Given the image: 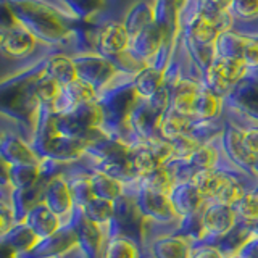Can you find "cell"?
Wrapping results in <instances>:
<instances>
[{
  "label": "cell",
  "instance_id": "10",
  "mask_svg": "<svg viewBox=\"0 0 258 258\" xmlns=\"http://www.w3.org/2000/svg\"><path fill=\"white\" fill-rule=\"evenodd\" d=\"M131 45V36L121 21H105L99 24L94 40V52L115 61L126 53Z\"/></svg>",
  "mask_w": 258,
  "mask_h": 258
},
{
  "label": "cell",
  "instance_id": "16",
  "mask_svg": "<svg viewBox=\"0 0 258 258\" xmlns=\"http://www.w3.org/2000/svg\"><path fill=\"white\" fill-rule=\"evenodd\" d=\"M171 207L174 213L181 218V220H187V218L196 216L202 207L205 205V199L202 197L197 185L194 181H184L176 182L171 190L168 194Z\"/></svg>",
  "mask_w": 258,
  "mask_h": 258
},
{
  "label": "cell",
  "instance_id": "7",
  "mask_svg": "<svg viewBox=\"0 0 258 258\" xmlns=\"http://www.w3.org/2000/svg\"><path fill=\"white\" fill-rule=\"evenodd\" d=\"M123 196L133 199L137 212L144 218V221L173 223L181 220L174 213L168 194L155 187H150L141 179H137L133 184H126Z\"/></svg>",
  "mask_w": 258,
  "mask_h": 258
},
{
  "label": "cell",
  "instance_id": "11",
  "mask_svg": "<svg viewBox=\"0 0 258 258\" xmlns=\"http://www.w3.org/2000/svg\"><path fill=\"white\" fill-rule=\"evenodd\" d=\"M78 248V234L73 220L64 223L52 236L40 239L36 247L20 258H63Z\"/></svg>",
  "mask_w": 258,
  "mask_h": 258
},
{
  "label": "cell",
  "instance_id": "29",
  "mask_svg": "<svg viewBox=\"0 0 258 258\" xmlns=\"http://www.w3.org/2000/svg\"><path fill=\"white\" fill-rule=\"evenodd\" d=\"M129 165H131V169L137 179H142V177L152 174L155 169L161 166V163L150 152L147 145H145V142L142 145H137V147L131 149V153H129Z\"/></svg>",
  "mask_w": 258,
  "mask_h": 258
},
{
  "label": "cell",
  "instance_id": "32",
  "mask_svg": "<svg viewBox=\"0 0 258 258\" xmlns=\"http://www.w3.org/2000/svg\"><path fill=\"white\" fill-rule=\"evenodd\" d=\"M237 218L248 226L258 223V184L252 190H248L244 197L232 205Z\"/></svg>",
  "mask_w": 258,
  "mask_h": 258
},
{
  "label": "cell",
  "instance_id": "27",
  "mask_svg": "<svg viewBox=\"0 0 258 258\" xmlns=\"http://www.w3.org/2000/svg\"><path fill=\"white\" fill-rule=\"evenodd\" d=\"M121 23L124 24V28L127 29L131 37L134 34H137L139 31L155 23V15H153L152 2H147V0H137L134 5L129 7V10L126 12L124 18L121 20Z\"/></svg>",
  "mask_w": 258,
  "mask_h": 258
},
{
  "label": "cell",
  "instance_id": "14",
  "mask_svg": "<svg viewBox=\"0 0 258 258\" xmlns=\"http://www.w3.org/2000/svg\"><path fill=\"white\" fill-rule=\"evenodd\" d=\"M187 0H152L157 26L176 45L181 34V15Z\"/></svg>",
  "mask_w": 258,
  "mask_h": 258
},
{
  "label": "cell",
  "instance_id": "34",
  "mask_svg": "<svg viewBox=\"0 0 258 258\" xmlns=\"http://www.w3.org/2000/svg\"><path fill=\"white\" fill-rule=\"evenodd\" d=\"M39 165H16L10 168L12 189H26L40 182Z\"/></svg>",
  "mask_w": 258,
  "mask_h": 258
},
{
  "label": "cell",
  "instance_id": "12",
  "mask_svg": "<svg viewBox=\"0 0 258 258\" xmlns=\"http://www.w3.org/2000/svg\"><path fill=\"white\" fill-rule=\"evenodd\" d=\"M78 234V248L84 258H103V248L107 242V231L84 216L83 210L75 208L71 216Z\"/></svg>",
  "mask_w": 258,
  "mask_h": 258
},
{
  "label": "cell",
  "instance_id": "18",
  "mask_svg": "<svg viewBox=\"0 0 258 258\" xmlns=\"http://www.w3.org/2000/svg\"><path fill=\"white\" fill-rule=\"evenodd\" d=\"M0 157L10 166L16 165H39V155L32 149L29 141L21 139L12 133H4L0 139Z\"/></svg>",
  "mask_w": 258,
  "mask_h": 258
},
{
  "label": "cell",
  "instance_id": "13",
  "mask_svg": "<svg viewBox=\"0 0 258 258\" xmlns=\"http://www.w3.org/2000/svg\"><path fill=\"white\" fill-rule=\"evenodd\" d=\"M221 145H223L224 155L228 157L234 165L239 166L240 169H244L247 173H253L256 158L245 149L244 141H242L240 129L226 118H224L223 133H221Z\"/></svg>",
  "mask_w": 258,
  "mask_h": 258
},
{
  "label": "cell",
  "instance_id": "28",
  "mask_svg": "<svg viewBox=\"0 0 258 258\" xmlns=\"http://www.w3.org/2000/svg\"><path fill=\"white\" fill-rule=\"evenodd\" d=\"M2 239L5 244L10 245L18 255H26L40 240L26 223H15Z\"/></svg>",
  "mask_w": 258,
  "mask_h": 258
},
{
  "label": "cell",
  "instance_id": "3",
  "mask_svg": "<svg viewBox=\"0 0 258 258\" xmlns=\"http://www.w3.org/2000/svg\"><path fill=\"white\" fill-rule=\"evenodd\" d=\"M192 181L205 202H223L234 205L258 184V176L244 171L224 157L216 168L200 171Z\"/></svg>",
  "mask_w": 258,
  "mask_h": 258
},
{
  "label": "cell",
  "instance_id": "31",
  "mask_svg": "<svg viewBox=\"0 0 258 258\" xmlns=\"http://www.w3.org/2000/svg\"><path fill=\"white\" fill-rule=\"evenodd\" d=\"M81 210H83V213L87 220H91L92 223L102 226V228L107 231L111 220H113V215H115V202L92 199L84 208H81Z\"/></svg>",
  "mask_w": 258,
  "mask_h": 258
},
{
  "label": "cell",
  "instance_id": "5",
  "mask_svg": "<svg viewBox=\"0 0 258 258\" xmlns=\"http://www.w3.org/2000/svg\"><path fill=\"white\" fill-rule=\"evenodd\" d=\"M71 56L76 64L78 79L92 86L99 95L119 84L133 83L134 79V76L119 71L111 60L105 58L97 52L73 53Z\"/></svg>",
  "mask_w": 258,
  "mask_h": 258
},
{
  "label": "cell",
  "instance_id": "30",
  "mask_svg": "<svg viewBox=\"0 0 258 258\" xmlns=\"http://www.w3.org/2000/svg\"><path fill=\"white\" fill-rule=\"evenodd\" d=\"M228 12L237 28L258 24V0H232Z\"/></svg>",
  "mask_w": 258,
  "mask_h": 258
},
{
  "label": "cell",
  "instance_id": "38",
  "mask_svg": "<svg viewBox=\"0 0 258 258\" xmlns=\"http://www.w3.org/2000/svg\"><path fill=\"white\" fill-rule=\"evenodd\" d=\"M237 253L242 258H258V234L256 232H253L252 236H250V239L239 248Z\"/></svg>",
  "mask_w": 258,
  "mask_h": 258
},
{
  "label": "cell",
  "instance_id": "4",
  "mask_svg": "<svg viewBox=\"0 0 258 258\" xmlns=\"http://www.w3.org/2000/svg\"><path fill=\"white\" fill-rule=\"evenodd\" d=\"M142 245L152 258H189L192 240L181 228V220L173 223L144 221Z\"/></svg>",
  "mask_w": 258,
  "mask_h": 258
},
{
  "label": "cell",
  "instance_id": "17",
  "mask_svg": "<svg viewBox=\"0 0 258 258\" xmlns=\"http://www.w3.org/2000/svg\"><path fill=\"white\" fill-rule=\"evenodd\" d=\"M97 99H99V92L92 86H89L81 79H76L75 83L60 89V94L56 95L52 105V111L55 115H67V113L78 108L79 105L97 102Z\"/></svg>",
  "mask_w": 258,
  "mask_h": 258
},
{
  "label": "cell",
  "instance_id": "36",
  "mask_svg": "<svg viewBox=\"0 0 258 258\" xmlns=\"http://www.w3.org/2000/svg\"><path fill=\"white\" fill-rule=\"evenodd\" d=\"M18 26H20V23L15 16L10 0H0V37Z\"/></svg>",
  "mask_w": 258,
  "mask_h": 258
},
{
  "label": "cell",
  "instance_id": "1",
  "mask_svg": "<svg viewBox=\"0 0 258 258\" xmlns=\"http://www.w3.org/2000/svg\"><path fill=\"white\" fill-rule=\"evenodd\" d=\"M45 60L47 56L0 81V115L28 131L29 139L40 110L37 83L45 73Z\"/></svg>",
  "mask_w": 258,
  "mask_h": 258
},
{
  "label": "cell",
  "instance_id": "6",
  "mask_svg": "<svg viewBox=\"0 0 258 258\" xmlns=\"http://www.w3.org/2000/svg\"><path fill=\"white\" fill-rule=\"evenodd\" d=\"M169 107V92L165 86L152 99H137L127 116V126L141 144L158 136L161 119Z\"/></svg>",
  "mask_w": 258,
  "mask_h": 258
},
{
  "label": "cell",
  "instance_id": "8",
  "mask_svg": "<svg viewBox=\"0 0 258 258\" xmlns=\"http://www.w3.org/2000/svg\"><path fill=\"white\" fill-rule=\"evenodd\" d=\"M239 221L240 220L232 205L223 204V202H205V205L199 212L200 236L196 244L205 242V244L218 245L236 229Z\"/></svg>",
  "mask_w": 258,
  "mask_h": 258
},
{
  "label": "cell",
  "instance_id": "23",
  "mask_svg": "<svg viewBox=\"0 0 258 258\" xmlns=\"http://www.w3.org/2000/svg\"><path fill=\"white\" fill-rule=\"evenodd\" d=\"M223 113H224V100L216 94H213L204 84L199 91L196 103H194L192 118L199 121H218L223 119Z\"/></svg>",
  "mask_w": 258,
  "mask_h": 258
},
{
  "label": "cell",
  "instance_id": "24",
  "mask_svg": "<svg viewBox=\"0 0 258 258\" xmlns=\"http://www.w3.org/2000/svg\"><path fill=\"white\" fill-rule=\"evenodd\" d=\"M45 76L53 79L56 84L68 86L78 79L76 64L73 56L67 53H52L45 60Z\"/></svg>",
  "mask_w": 258,
  "mask_h": 258
},
{
  "label": "cell",
  "instance_id": "35",
  "mask_svg": "<svg viewBox=\"0 0 258 258\" xmlns=\"http://www.w3.org/2000/svg\"><path fill=\"white\" fill-rule=\"evenodd\" d=\"M245 29V44L240 53V61L248 71H258V29Z\"/></svg>",
  "mask_w": 258,
  "mask_h": 258
},
{
  "label": "cell",
  "instance_id": "9",
  "mask_svg": "<svg viewBox=\"0 0 258 258\" xmlns=\"http://www.w3.org/2000/svg\"><path fill=\"white\" fill-rule=\"evenodd\" d=\"M248 70L240 60L234 58H218L205 70L202 75V81H204L205 87H208L213 94L221 97L224 100L228 97L232 89L236 87L242 79L248 75Z\"/></svg>",
  "mask_w": 258,
  "mask_h": 258
},
{
  "label": "cell",
  "instance_id": "25",
  "mask_svg": "<svg viewBox=\"0 0 258 258\" xmlns=\"http://www.w3.org/2000/svg\"><path fill=\"white\" fill-rule=\"evenodd\" d=\"M87 168H89V181H91V189L94 194V199H102V200H107V202H116L121 196H123L124 185L119 181L113 179L111 176L92 168L89 163H87Z\"/></svg>",
  "mask_w": 258,
  "mask_h": 258
},
{
  "label": "cell",
  "instance_id": "21",
  "mask_svg": "<svg viewBox=\"0 0 258 258\" xmlns=\"http://www.w3.org/2000/svg\"><path fill=\"white\" fill-rule=\"evenodd\" d=\"M103 258H152L141 240L134 237L113 234L107 237Z\"/></svg>",
  "mask_w": 258,
  "mask_h": 258
},
{
  "label": "cell",
  "instance_id": "26",
  "mask_svg": "<svg viewBox=\"0 0 258 258\" xmlns=\"http://www.w3.org/2000/svg\"><path fill=\"white\" fill-rule=\"evenodd\" d=\"M165 71L153 67H145L133 79V89L139 99H152L165 87Z\"/></svg>",
  "mask_w": 258,
  "mask_h": 258
},
{
  "label": "cell",
  "instance_id": "39",
  "mask_svg": "<svg viewBox=\"0 0 258 258\" xmlns=\"http://www.w3.org/2000/svg\"><path fill=\"white\" fill-rule=\"evenodd\" d=\"M10 165L0 157V184L2 185H10Z\"/></svg>",
  "mask_w": 258,
  "mask_h": 258
},
{
  "label": "cell",
  "instance_id": "2",
  "mask_svg": "<svg viewBox=\"0 0 258 258\" xmlns=\"http://www.w3.org/2000/svg\"><path fill=\"white\" fill-rule=\"evenodd\" d=\"M20 26L40 44L63 47L73 42L76 18L45 0H10Z\"/></svg>",
  "mask_w": 258,
  "mask_h": 258
},
{
  "label": "cell",
  "instance_id": "33",
  "mask_svg": "<svg viewBox=\"0 0 258 258\" xmlns=\"http://www.w3.org/2000/svg\"><path fill=\"white\" fill-rule=\"evenodd\" d=\"M61 4L64 5V12H68L73 18L92 21L103 8L105 0H61Z\"/></svg>",
  "mask_w": 258,
  "mask_h": 258
},
{
  "label": "cell",
  "instance_id": "22",
  "mask_svg": "<svg viewBox=\"0 0 258 258\" xmlns=\"http://www.w3.org/2000/svg\"><path fill=\"white\" fill-rule=\"evenodd\" d=\"M31 231L36 234L39 239H45L52 236L64 224L58 216H56L45 204H39L36 208H32L29 215L24 220Z\"/></svg>",
  "mask_w": 258,
  "mask_h": 258
},
{
  "label": "cell",
  "instance_id": "43",
  "mask_svg": "<svg viewBox=\"0 0 258 258\" xmlns=\"http://www.w3.org/2000/svg\"><path fill=\"white\" fill-rule=\"evenodd\" d=\"M253 173L258 176V160H256V163H255V166H253Z\"/></svg>",
  "mask_w": 258,
  "mask_h": 258
},
{
  "label": "cell",
  "instance_id": "40",
  "mask_svg": "<svg viewBox=\"0 0 258 258\" xmlns=\"http://www.w3.org/2000/svg\"><path fill=\"white\" fill-rule=\"evenodd\" d=\"M0 258H20V255L15 252V250L5 244V242L0 239Z\"/></svg>",
  "mask_w": 258,
  "mask_h": 258
},
{
  "label": "cell",
  "instance_id": "19",
  "mask_svg": "<svg viewBox=\"0 0 258 258\" xmlns=\"http://www.w3.org/2000/svg\"><path fill=\"white\" fill-rule=\"evenodd\" d=\"M45 181H40L32 187L26 189H13L12 190V200L10 208L15 223H24L26 216L32 208H36L39 204H44V189Z\"/></svg>",
  "mask_w": 258,
  "mask_h": 258
},
{
  "label": "cell",
  "instance_id": "37",
  "mask_svg": "<svg viewBox=\"0 0 258 258\" xmlns=\"http://www.w3.org/2000/svg\"><path fill=\"white\" fill-rule=\"evenodd\" d=\"M189 258H226V255L218 245L199 242V244L192 245V252Z\"/></svg>",
  "mask_w": 258,
  "mask_h": 258
},
{
  "label": "cell",
  "instance_id": "42",
  "mask_svg": "<svg viewBox=\"0 0 258 258\" xmlns=\"http://www.w3.org/2000/svg\"><path fill=\"white\" fill-rule=\"evenodd\" d=\"M4 212H12V208L0 202V213H4Z\"/></svg>",
  "mask_w": 258,
  "mask_h": 258
},
{
  "label": "cell",
  "instance_id": "20",
  "mask_svg": "<svg viewBox=\"0 0 258 258\" xmlns=\"http://www.w3.org/2000/svg\"><path fill=\"white\" fill-rule=\"evenodd\" d=\"M39 40L24 28L18 26L0 37V52L10 58H24L36 50Z\"/></svg>",
  "mask_w": 258,
  "mask_h": 258
},
{
  "label": "cell",
  "instance_id": "41",
  "mask_svg": "<svg viewBox=\"0 0 258 258\" xmlns=\"http://www.w3.org/2000/svg\"><path fill=\"white\" fill-rule=\"evenodd\" d=\"M202 2L210 5V7H215V8H220V10L228 12V8H229L232 0H202Z\"/></svg>",
  "mask_w": 258,
  "mask_h": 258
},
{
  "label": "cell",
  "instance_id": "44",
  "mask_svg": "<svg viewBox=\"0 0 258 258\" xmlns=\"http://www.w3.org/2000/svg\"><path fill=\"white\" fill-rule=\"evenodd\" d=\"M226 258H242L239 253H234V255H229V256H226Z\"/></svg>",
  "mask_w": 258,
  "mask_h": 258
},
{
  "label": "cell",
  "instance_id": "15",
  "mask_svg": "<svg viewBox=\"0 0 258 258\" xmlns=\"http://www.w3.org/2000/svg\"><path fill=\"white\" fill-rule=\"evenodd\" d=\"M44 204L50 208L63 223H68L71 220L76 205H75V200H73L70 185L63 174L53 177V179H50L45 184Z\"/></svg>",
  "mask_w": 258,
  "mask_h": 258
},
{
  "label": "cell",
  "instance_id": "45",
  "mask_svg": "<svg viewBox=\"0 0 258 258\" xmlns=\"http://www.w3.org/2000/svg\"><path fill=\"white\" fill-rule=\"evenodd\" d=\"M2 136H4V131H0V139H2Z\"/></svg>",
  "mask_w": 258,
  "mask_h": 258
}]
</instances>
